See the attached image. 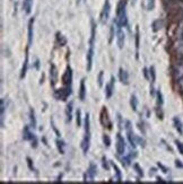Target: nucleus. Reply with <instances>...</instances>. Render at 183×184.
Listing matches in <instances>:
<instances>
[{
  "label": "nucleus",
  "mask_w": 183,
  "mask_h": 184,
  "mask_svg": "<svg viewBox=\"0 0 183 184\" xmlns=\"http://www.w3.org/2000/svg\"><path fill=\"white\" fill-rule=\"evenodd\" d=\"M90 123H89V114H86L85 115V121H84V125H85V136L83 138L82 141V150L84 155L88 153L89 150V146H90Z\"/></svg>",
  "instance_id": "obj_1"
},
{
  "label": "nucleus",
  "mask_w": 183,
  "mask_h": 184,
  "mask_svg": "<svg viewBox=\"0 0 183 184\" xmlns=\"http://www.w3.org/2000/svg\"><path fill=\"white\" fill-rule=\"evenodd\" d=\"M95 32H96V26L95 23L92 20V34H90V40H89V49L87 51V71H90L92 66H93V57H94V43H95Z\"/></svg>",
  "instance_id": "obj_2"
},
{
  "label": "nucleus",
  "mask_w": 183,
  "mask_h": 184,
  "mask_svg": "<svg viewBox=\"0 0 183 184\" xmlns=\"http://www.w3.org/2000/svg\"><path fill=\"white\" fill-rule=\"evenodd\" d=\"M116 23L121 27L128 26V17H127V9H126V1H120L118 6V13H116Z\"/></svg>",
  "instance_id": "obj_3"
},
{
  "label": "nucleus",
  "mask_w": 183,
  "mask_h": 184,
  "mask_svg": "<svg viewBox=\"0 0 183 184\" xmlns=\"http://www.w3.org/2000/svg\"><path fill=\"white\" fill-rule=\"evenodd\" d=\"M124 127H126V132H127V137H128V140H129L130 146L135 149L137 144H136V134L132 131V124H131V122L126 121V125Z\"/></svg>",
  "instance_id": "obj_4"
},
{
  "label": "nucleus",
  "mask_w": 183,
  "mask_h": 184,
  "mask_svg": "<svg viewBox=\"0 0 183 184\" xmlns=\"http://www.w3.org/2000/svg\"><path fill=\"white\" fill-rule=\"evenodd\" d=\"M96 174H97V167L94 164H90L87 172L84 174V182H94Z\"/></svg>",
  "instance_id": "obj_5"
},
{
  "label": "nucleus",
  "mask_w": 183,
  "mask_h": 184,
  "mask_svg": "<svg viewBox=\"0 0 183 184\" xmlns=\"http://www.w3.org/2000/svg\"><path fill=\"white\" fill-rule=\"evenodd\" d=\"M116 42H118L119 49H123L124 46V41H126V34L123 32V27L119 26L118 23L116 20Z\"/></svg>",
  "instance_id": "obj_6"
},
{
  "label": "nucleus",
  "mask_w": 183,
  "mask_h": 184,
  "mask_svg": "<svg viewBox=\"0 0 183 184\" xmlns=\"http://www.w3.org/2000/svg\"><path fill=\"white\" fill-rule=\"evenodd\" d=\"M116 154L119 156H123L126 154V141L120 133L116 134Z\"/></svg>",
  "instance_id": "obj_7"
},
{
  "label": "nucleus",
  "mask_w": 183,
  "mask_h": 184,
  "mask_svg": "<svg viewBox=\"0 0 183 184\" xmlns=\"http://www.w3.org/2000/svg\"><path fill=\"white\" fill-rule=\"evenodd\" d=\"M110 13H111V5L109 0H105L104 6H103V9L101 12V22L103 24H105L110 17Z\"/></svg>",
  "instance_id": "obj_8"
},
{
  "label": "nucleus",
  "mask_w": 183,
  "mask_h": 184,
  "mask_svg": "<svg viewBox=\"0 0 183 184\" xmlns=\"http://www.w3.org/2000/svg\"><path fill=\"white\" fill-rule=\"evenodd\" d=\"M71 94V86H66L65 88H61L60 91L56 93L57 99H61V101H66Z\"/></svg>",
  "instance_id": "obj_9"
},
{
  "label": "nucleus",
  "mask_w": 183,
  "mask_h": 184,
  "mask_svg": "<svg viewBox=\"0 0 183 184\" xmlns=\"http://www.w3.org/2000/svg\"><path fill=\"white\" fill-rule=\"evenodd\" d=\"M114 84H116V79H114V77H111V80L110 82H107L106 85H105V96L106 98H111L114 93Z\"/></svg>",
  "instance_id": "obj_10"
},
{
  "label": "nucleus",
  "mask_w": 183,
  "mask_h": 184,
  "mask_svg": "<svg viewBox=\"0 0 183 184\" xmlns=\"http://www.w3.org/2000/svg\"><path fill=\"white\" fill-rule=\"evenodd\" d=\"M173 77H174V79L176 80V81L183 77V57H182V59L180 60V62H179L178 65H176V67L174 68Z\"/></svg>",
  "instance_id": "obj_11"
},
{
  "label": "nucleus",
  "mask_w": 183,
  "mask_h": 184,
  "mask_svg": "<svg viewBox=\"0 0 183 184\" xmlns=\"http://www.w3.org/2000/svg\"><path fill=\"white\" fill-rule=\"evenodd\" d=\"M71 80H73V71L70 67H67L65 74L62 76V82L65 86H71Z\"/></svg>",
  "instance_id": "obj_12"
},
{
  "label": "nucleus",
  "mask_w": 183,
  "mask_h": 184,
  "mask_svg": "<svg viewBox=\"0 0 183 184\" xmlns=\"http://www.w3.org/2000/svg\"><path fill=\"white\" fill-rule=\"evenodd\" d=\"M119 80H120L123 85H128V84H129V75H128L126 69H123V68L119 69Z\"/></svg>",
  "instance_id": "obj_13"
},
{
  "label": "nucleus",
  "mask_w": 183,
  "mask_h": 184,
  "mask_svg": "<svg viewBox=\"0 0 183 184\" xmlns=\"http://www.w3.org/2000/svg\"><path fill=\"white\" fill-rule=\"evenodd\" d=\"M50 78H51V85L56 86L57 81H58V71H57V68L54 65H51L50 68Z\"/></svg>",
  "instance_id": "obj_14"
},
{
  "label": "nucleus",
  "mask_w": 183,
  "mask_h": 184,
  "mask_svg": "<svg viewBox=\"0 0 183 184\" xmlns=\"http://www.w3.org/2000/svg\"><path fill=\"white\" fill-rule=\"evenodd\" d=\"M33 25H34V18H31L30 22H28V46L32 45V43H33V34H34V31H33Z\"/></svg>",
  "instance_id": "obj_15"
},
{
  "label": "nucleus",
  "mask_w": 183,
  "mask_h": 184,
  "mask_svg": "<svg viewBox=\"0 0 183 184\" xmlns=\"http://www.w3.org/2000/svg\"><path fill=\"white\" fill-rule=\"evenodd\" d=\"M86 98V85H85V79L83 78L80 81V86H79V99L84 102Z\"/></svg>",
  "instance_id": "obj_16"
},
{
  "label": "nucleus",
  "mask_w": 183,
  "mask_h": 184,
  "mask_svg": "<svg viewBox=\"0 0 183 184\" xmlns=\"http://www.w3.org/2000/svg\"><path fill=\"white\" fill-rule=\"evenodd\" d=\"M173 124H174V128L176 129V131H178L180 134H182L183 133V123L180 120V118L175 116L174 119H173Z\"/></svg>",
  "instance_id": "obj_17"
},
{
  "label": "nucleus",
  "mask_w": 183,
  "mask_h": 184,
  "mask_svg": "<svg viewBox=\"0 0 183 184\" xmlns=\"http://www.w3.org/2000/svg\"><path fill=\"white\" fill-rule=\"evenodd\" d=\"M73 103L70 102L66 108V118H67V122H70L73 120Z\"/></svg>",
  "instance_id": "obj_18"
},
{
  "label": "nucleus",
  "mask_w": 183,
  "mask_h": 184,
  "mask_svg": "<svg viewBox=\"0 0 183 184\" xmlns=\"http://www.w3.org/2000/svg\"><path fill=\"white\" fill-rule=\"evenodd\" d=\"M27 68H28V53L26 51V55H25V61H24V65L22 67V71H20V79L25 78L26 72H27Z\"/></svg>",
  "instance_id": "obj_19"
},
{
  "label": "nucleus",
  "mask_w": 183,
  "mask_h": 184,
  "mask_svg": "<svg viewBox=\"0 0 183 184\" xmlns=\"http://www.w3.org/2000/svg\"><path fill=\"white\" fill-rule=\"evenodd\" d=\"M32 7H33V0H24L23 3V9L26 14H31L32 12Z\"/></svg>",
  "instance_id": "obj_20"
},
{
  "label": "nucleus",
  "mask_w": 183,
  "mask_h": 184,
  "mask_svg": "<svg viewBox=\"0 0 183 184\" xmlns=\"http://www.w3.org/2000/svg\"><path fill=\"white\" fill-rule=\"evenodd\" d=\"M130 106H131L133 112H137V110H138V98L136 95L130 96Z\"/></svg>",
  "instance_id": "obj_21"
},
{
  "label": "nucleus",
  "mask_w": 183,
  "mask_h": 184,
  "mask_svg": "<svg viewBox=\"0 0 183 184\" xmlns=\"http://www.w3.org/2000/svg\"><path fill=\"white\" fill-rule=\"evenodd\" d=\"M163 24H164V22L162 19H156L155 22L152 24V29L154 32H158L162 27H163Z\"/></svg>",
  "instance_id": "obj_22"
},
{
  "label": "nucleus",
  "mask_w": 183,
  "mask_h": 184,
  "mask_svg": "<svg viewBox=\"0 0 183 184\" xmlns=\"http://www.w3.org/2000/svg\"><path fill=\"white\" fill-rule=\"evenodd\" d=\"M139 45H140V43H139V29L136 27V58L137 59L139 58Z\"/></svg>",
  "instance_id": "obj_23"
},
{
  "label": "nucleus",
  "mask_w": 183,
  "mask_h": 184,
  "mask_svg": "<svg viewBox=\"0 0 183 184\" xmlns=\"http://www.w3.org/2000/svg\"><path fill=\"white\" fill-rule=\"evenodd\" d=\"M5 110H6V105H5V98L1 99V115H0V118H1V128L5 127Z\"/></svg>",
  "instance_id": "obj_24"
},
{
  "label": "nucleus",
  "mask_w": 183,
  "mask_h": 184,
  "mask_svg": "<svg viewBox=\"0 0 183 184\" xmlns=\"http://www.w3.org/2000/svg\"><path fill=\"white\" fill-rule=\"evenodd\" d=\"M30 122H31V127L35 129L36 128V119H35V113H34L33 108L30 110Z\"/></svg>",
  "instance_id": "obj_25"
},
{
  "label": "nucleus",
  "mask_w": 183,
  "mask_h": 184,
  "mask_svg": "<svg viewBox=\"0 0 183 184\" xmlns=\"http://www.w3.org/2000/svg\"><path fill=\"white\" fill-rule=\"evenodd\" d=\"M149 80L152 81V85H154L156 81V71H155V67H150L149 68Z\"/></svg>",
  "instance_id": "obj_26"
},
{
  "label": "nucleus",
  "mask_w": 183,
  "mask_h": 184,
  "mask_svg": "<svg viewBox=\"0 0 183 184\" xmlns=\"http://www.w3.org/2000/svg\"><path fill=\"white\" fill-rule=\"evenodd\" d=\"M111 165H112V167L114 168V171H116V181L118 182H121L122 181V174H121V171L119 170V167L116 166L113 161H111Z\"/></svg>",
  "instance_id": "obj_27"
},
{
  "label": "nucleus",
  "mask_w": 183,
  "mask_h": 184,
  "mask_svg": "<svg viewBox=\"0 0 183 184\" xmlns=\"http://www.w3.org/2000/svg\"><path fill=\"white\" fill-rule=\"evenodd\" d=\"M56 144H57V147H58V150H59L60 154H65V142L60 140V139H57L56 140Z\"/></svg>",
  "instance_id": "obj_28"
},
{
  "label": "nucleus",
  "mask_w": 183,
  "mask_h": 184,
  "mask_svg": "<svg viewBox=\"0 0 183 184\" xmlns=\"http://www.w3.org/2000/svg\"><path fill=\"white\" fill-rule=\"evenodd\" d=\"M156 96H157V108H162V106H163V104H164L163 94H162V92L161 91H157Z\"/></svg>",
  "instance_id": "obj_29"
},
{
  "label": "nucleus",
  "mask_w": 183,
  "mask_h": 184,
  "mask_svg": "<svg viewBox=\"0 0 183 184\" xmlns=\"http://www.w3.org/2000/svg\"><path fill=\"white\" fill-rule=\"evenodd\" d=\"M175 50H176V53L183 57V43L176 41V42H175Z\"/></svg>",
  "instance_id": "obj_30"
},
{
  "label": "nucleus",
  "mask_w": 183,
  "mask_h": 184,
  "mask_svg": "<svg viewBox=\"0 0 183 184\" xmlns=\"http://www.w3.org/2000/svg\"><path fill=\"white\" fill-rule=\"evenodd\" d=\"M76 122L77 127H82V112H80V110H77L76 112Z\"/></svg>",
  "instance_id": "obj_31"
},
{
  "label": "nucleus",
  "mask_w": 183,
  "mask_h": 184,
  "mask_svg": "<svg viewBox=\"0 0 183 184\" xmlns=\"http://www.w3.org/2000/svg\"><path fill=\"white\" fill-rule=\"evenodd\" d=\"M133 168H135V171L137 172V174H138L139 176H144V172H143V168H141L140 166H139L138 164H133Z\"/></svg>",
  "instance_id": "obj_32"
},
{
  "label": "nucleus",
  "mask_w": 183,
  "mask_h": 184,
  "mask_svg": "<svg viewBox=\"0 0 183 184\" xmlns=\"http://www.w3.org/2000/svg\"><path fill=\"white\" fill-rule=\"evenodd\" d=\"M102 166H103V168H104L105 171H109V170H110V166H109V161H107L106 157H103V158H102Z\"/></svg>",
  "instance_id": "obj_33"
},
{
  "label": "nucleus",
  "mask_w": 183,
  "mask_h": 184,
  "mask_svg": "<svg viewBox=\"0 0 183 184\" xmlns=\"http://www.w3.org/2000/svg\"><path fill=\"white\" fill-rule=\"evenodd\" d=\"M175 145H176V148H178L179 153L183 156V142L179 141V140H175Z\"/></svg>",
  "instance_id": "obj_34"
},
{
  "label": "nucleus",
  "mask_w": 183,
  "mask_h": 184,
  "mask_svg": "<svg viewBox=\"0 0 183 184\" xmlns=\"http://www.w3.org/2000/svg\"><path fill=\"white\" fill-rule=\"evenodd\" d=\"M155 8V0H147V9L153 10Z\"/></svg>",
  "instance_id": "obj_35"
},
{
  "label": "nucleus",
  "mask_w": 183,
  "mask_h": 184,
  "mask_svg": "<svg viewBox=\"0 0 183 184\" xmlns=\"http://www.w3.org/2000/svg\"><path fill=\"white\" fill-rule=\"evenodd\" d=\"M103 142H104V145L106 147H110L111 146V139L107 134H104V136H103Z\"/></svg>",
  "instance_id": "obj_36"
},
{
  "label": "nucleus",
  "mask_w": 183,
  "mask_h": 184,
  "mask_svg": "<svg viewBox=\"0 0 183 184\" xmlns=\"http://www.w3.org/2000/svg\"><path fill=\"white\" fill-rule=\"evenodd\" d=\"M103 76H104V72L103 71H101L99 74V77H97V80H99V86L100 87H102L103 86Z\"/></svg>",
  "instance_id": "obj_37"
},
{
  "label": "nucleus",
  "mask_w": 183,
  "mask_h": 184,
  "mask_svg": "<svg viewBox=\"0 0 183 184\" xmlns=\"http://www.w3.org/2000/svg\"><path fill=\"white\" fill-rule=\"evenodd\" d=\"M158 167L161 168L162 172H163V173H167V172H169V168H167V167H165L164 165H162L161 163H158Z\"/></svg>",
  "instance_id": "obj_38"
},
{
  "label": "nucleus",
  "mask_w": 183,
  "mask_h": 184,
  "mask_svg": "<svg viewBox=\"0 0 183 184\" xmlns=\"http://www.w3.org/2000/svg\"><path fill=\"white\" fill-rule=\"evenodd\" d=\"M118 123H119V129H122V125H123V123H122V118L120 114H118Z\"/></svg>",
  "instance_id": "obj_39"
},
{
  "label": "nucleus",
  "mask_w": 183,
  "mask_h": 184,
  "mask_svg": "<svg viewBox=\"0 0 183 184\" xmlns=\"http://www.w3.org/2000/svg\"><path fill=\"white\" fill-rule=\"evenodd\" d=\"M175 166L178 167V168H183V164L181 163V160H179V159L175 160Z\"/></svg>",
  "instance_id": "obj_40"
},
{
  "label": "nucleus",
  "mask_w": 183,
  "mask_h": 184,
  "mask_svg": "<svg viewBox=\"0 0 183 184\" xmlns=\"http://www.w3.org/2000/svg\"><path fill=\"white\" fill-rule=\"evenodd\" d=\"M178 85H179V87H180L181 91H183V77L181 78V79L178 80Z\"/></svg>",
  "instance_id": "obj_41"
},
{
  "label": "nucleus",
  "mask_w": 183,
  "mask_h": 184,
  "mask_svg": "<svg viewBox=\"0 0 183 184\" xmlns=\"http://www.w3.org/2000/svg\"><path fill=\"white\" fill-rule=\"evenodd\" d=\"M27 164H28V166H30V168H31L32 171H34V167H33V165H32L31 158H27Z\"/></svg>",
  "instance_id": "obj_42"
},
{
  "label": "nucleus",
  "mask_w": 183,
  "mask_h": 184,
  "mask_svg": "<svg viewBox=\"0 0 183 184\" xmlns=\"http://www.w3.org/2000/svg\"><path fill=\"white\" fill-rule=\"evenodd\" d=\"M179 7H180L181 9H183V0H181L180 3H179Z\"/></svg>",
  "instance_id": "obj_43"
},
{
  "label": "nucleus",
  "mask_w": 183,
  "mask_h": 184,
  "mask_svg": "<svg viewBox=\"0 0 183 184\" xmlns=\"http://www.w3.org/2000/svg\"><path fill=\"white\" fill-rule=\"evenodd\" d=\"M157 181L158 182H164V180L163 178H161V177H157Z\"/></svg>",
  "instance_id": "obj_44"
},
{
  "label": "nucleus",
  "mask_w": 183,
  "mask_h": 184,
  "mask_svg": "<svg viewBox=\"0 0 183 184\" xmlns=\"http://www.w3.org/2000/svg\"><path fill=\"white\" fill-rule=\"evenodd\" d=\"M80 3V0H77V3Z\"/></svg>",
  "instance_id": "obj_45"
},
{
  "label": "nucleus",
  "mask_w": 183,
  "mask_h": 184,
  "mask_svg": "<svg viewBox=\"0 0 183 184\" xmlns=\"http://www.w3.org/2000/svg\"><path fill=\"white\" fill-rule=\"evenodd\" d=\"M132 1H136V0H132Z\"/></svg>",
  "instance_id": "obj_46"
}]
</instances>
